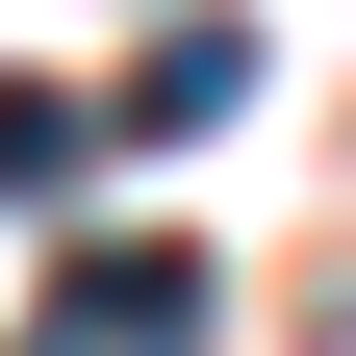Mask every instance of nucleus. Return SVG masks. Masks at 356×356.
I'll return each mask as SVG.
<instances>
[{"mask_svg":"<svg viewBox=\"0 0 356 356\" xmlns=\"http://www.w3.org/2000/svg\"><path fill=\"white\" fill-rule=\"evenodd\" d=\"M26 178H76V102L51 76H0V204H26Z\"/></svg>","mask_w":356,"mask_h":356,"instance_id":"obj_2","label":"nucleus"},{"mask_svg":"<svg viewBox=\"0 0 356 356\" xmlns=\"http://www.w3.org/2000/svg\"><path fill=\"white\" fill-rule=\"evenodd\" d=\"M26 356H204V254H178V229H127L102 280H51V331H26Z\"/></svg>","mask_w":356,"mask_h":356,"instance_id":"obj_1","label":"nucleus"}]
</instances>
